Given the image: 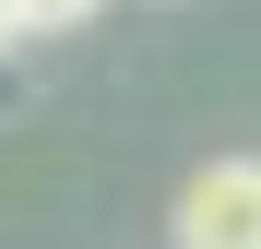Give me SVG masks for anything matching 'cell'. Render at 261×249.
Returning <instances> with one entry per match:
<instances>
[{
    "mask_svg": "<svg viewBox=\"0 0 261 249\" xmlns=\"http://www.w3.org/2000/svg\"><path fill=\"white\" fill-rule=\"evenodd\" d=\"M95 0H12V36H71Z\"/></svg>",
    "mask_w": 261,
    "mask_h": 249,
    "instance_id": "7a4b0ae2",
    "label": "cell"
},
{
    "mask_svg": "<svg viewBox=\"0 0 261 249\" xmlns=\"http://www.w3.org/2000/svg\"><path fill=\"white\" fill-rule=\"evenodd\" d=\"M178 249H261V154H214L178 190Z\"/></svg>",
    "mask_w": 261,
    "mask_h": 249,
    "instance_id": "6da1fadb",
    "label": "cell"
}]
</instances>
